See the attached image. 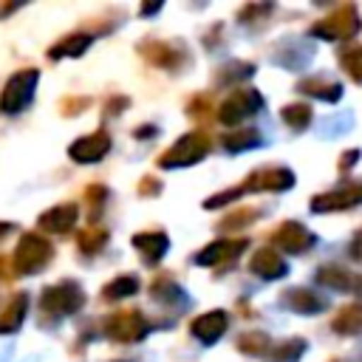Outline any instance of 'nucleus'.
<instances>
[{"mask_svg": "<svg viewBox=\"0 0 362 362\" xmlns=\"http://www.w3.org/2000/svg\"><path fill=\"white\" fill-rule=\"evenodd\" d=\"M139 291V280L133 277V274H119V277H113L105 288H102V294L107 297V300H122V297H130V294H136Z\"/></svg>", "mask_w": 362, "mask_h": 362, "instance_id": "4be33fe9", "label": "nucleus"}, {"mask_svg": "<svg viewBox=\"0 0 362 362\" xmlns=\"http://www.w3.org/2000/svg\"><path fill=\"white\" fill-rule=\"evenodd\" d=\"M283 122H286L291 130H303V127H308V122H311V107L303 105V102L286 105V107H283Z\"/></svg>", "mask_w": 362, "mask_h": 362, "instance_id": "a878e982", "label": "nucleus"}, {"mask_svg": "<svg viewBox=\"0 0 362 362\" xmlns=\"http://www.w3.org/2000/svg\"><path fill=\"white\" fill-rule=\"evenodd\" d=\"M317 283H322V286H328V288H348L354 280H351V274H348L345 269H339V266H322V269L317 272Z\"/></svg>", "mask_w": 362, "mask_h": 362, "instance_id": "cd10ccee", "label": "nucleus"}, {"mask_svg": "<svg viewBox=\"0 0 362 362\" xmlns=\"http://www.w3.org/2000/svg\"><path fill=\"white\" fill-rule=\"evenodd\" d=\"M238 348L243 354H249V356H260V354H269L272 351V339L266 334H260V331H252V334H243L238 339Z\"/></svg>", "mask_w": 362, "mask_h": 362, "instance_id": "393cba45", "label": "nucleus"}, {"mask_svg": "<svg viewBox=\"0 0 362 362\" xmlns=\"http://www.w3.org/2000/svg\"><path fill=\"white\" fill-rule=\"evenodd\" d=\"M286 305L300 311V314H317L325 308V300H320L314 291L308 288H288L286 291Z\"/></svg>", "mask_w": 362, "mask_h": 362, "instance_id": "a211bd4d", "label": "nucleus"}, {"mask_svg": "<svg viewBox=\"0 0 362 362\" xmlns=\"http://www.w3.org/2000/svg\"><path fill=\"white\" fill-rule=\"evenodd\" d=\"M331 328L337 334H359L362 331V303H348L337 311Z\"/></svg>", "mask_w": 362, "mask_h": 362, "instance_id": "f3484780", "label": "nucleus"}, {"mask_svg": "<svg viewBox=\"0 0 362 362\" xmlns=\"http://www.w3.org/2000/svg\"><path fill=\"white\" fill-rule=\"evenodd\" d=\"M303 351H305V342H303V339H288V342L272 348L269 356H272L274 362H297Z\"/></svg>", "mask_w": 362, "mask_h": 362, "instance_id": "c85d7f7f", "label": "nucleus"}, {"mask_svg": "<svg viewBox=\"0 0 362 362\" xmlns=\"http://www.w3.org/2000/svg\"><path fill=\"white\" fill-rule=\"evenodd\" d=\"M246 246H249V240H246V238H235V240H215V243H209L206 249H201V252L195 255V263H198V266H218V263L235 260Z\"/></svg>", "mask_w": 362, "mask_h": 362, "instance_id": "f8f14e48", "label": "nucleus"}, {"mask_svg": "<svg viewBox=\"0 0 362 362\" xmlns=\"http://www.w3.org/2000/svg\"><path fill=\"white\" fill-rule=\"evenodd\" d=\"M25 308H28V297H25V294H17V297L6 305V311L0 314V334L17 331L20 322H23V317H25Z\"/></svg>", "mask_w": 362, "mask_h": 362, "instance_id": "6ab92c4d", "label": "nucleus"}, {"mask_svg": "<svg viewBox=\"0 0 362 362\" xmlns=\"http://www.w3.org/2000/svg\"><path fill=\"white\" fill-rule=\"evenodd\" d=\"M297 90L311 93V96L325 99V102H337V99L342 96V85H337V82H325V79H303V82L297 85Z\"/></svg>", "mask_w": 362, "mask_h": 362, "instance_id": "aec40b11", "label": "nucleus"}, {"mask_svg": "<svg viewBox=\"0 0 362 362\" xmlns=\"http://www.w3.org/2000/svg\"><path fill=\"white\" fill-rule=\"evenodd\" d=\"M141 54L153 62V65H158V68H175L178 65V59H181V54L175 51V48H170V45H164V42H156V45H144L141 48Z\"/></svg>", "mask_w": 362, "mask_h": 362, "instance_id": "412c9836", "label": "nucleus"}, {"mask_svg": "<svg viewBox=\"0 0 362 362\" xmlns=\"http://www.w3.org/2000/svg\"><path fill=\"white\" fill-rule=\"evenodd\" d=\"M249 269H252L257 277H266V280H280V277L288 272L286 260H283L272 246L257 249V252L252 255V260H249Z\"/></svg>", "mask_w": 362, "mask_h": 362, "instance_id": "4468645a", "label": "nucleus"}, {"mask_svg": "<svg viewBox=\"0 0 362 362\" xmlns=\"http://www.w3.org/2000/svg\"><path fill=\"white\" fill-rule=\"evenodd\" d=\"M294 187V173L286 167H266V170H255L252 175H246L243 192H283Z\"/></svg>", "mask_w": 362, "mask_h": 362, "instance_id": "6e6552de", "label": "nucleus"}, {"mask_svg": "<svg viewBox=\"0 0 362 362\" xmlns=\"http://www.w3.org/2000/svg\"><path fill=\"white\" fill-rule=\"evenodd\" d=\"M107 150H110V136H107L105 130H96V133H90V136L76 139V141L68 147V156H71L74 161H79V164H93V161L105 158Z\"/></svg>", "mask_w": 362, "mask_h": 362, "instance_id": "9b49d317", "label": "nucleus"}, {"mask_svg": "<svg viewBox=\"0 0 362 362\" xmlns=\"http://www.w3.org/2000/svg\"><path fill=\"white\" fill-rule=\"evenodd\" d=\"M139 192H141V195H156V192H161V184H158L156 178H150V175H147V178H141Z\"/></svg>", "mask_w": 362, "mask_h": 362, "instance_id": "f704fd0d", "label": "nucleus"}, {"mask_svg": "<svg viewBox=\"0 0 362 362\" xmlns=\"http://www.w3.org/2000/svg\"><path fill=\"white\" fill-rule=\"evenodd\" d=\"M269 11H272V3H263V6H243V8L238 11V17H240L243 23H246V20L255 23L260 14H269Z\"/></svg>", "mask_w": 362, "mask_h": 362, "instance_id": "72a5a7b5", "label": "nucleus"}, {"mask_svg": "<svg viewBox=\"0 0 362 362\" xmlns=\"http://www.w3.org/2000/svg\"><path fill=\"white\" fill-rule=\"evenodd\" d=\"M229 68H232V71H221V74H218V82H223V79H226V82L246 79V76H252V71H255V68L246 65V62H235V65H229Z\"/></svg>", "mask_w": 362, "mask_h": 362, "instance_id": "473e14b6", "label": "nucleus"}, {"mask_svg": "<svg viewBox=\"0 0 362 362\" xmlns=\"http://www.w3.org/2000/svg\"><path fill=\"white\" fill-rule=\"evenodd\" d=\"M209 147H212L209 133H204V130H192V133L181 136L175 144H170V147L158 156V167H164V170H175V167L198 164V161L209 153Z\"/></svg>", "mask_w": 362, "mask_h": 362, "instance_id": "f257e3e1", "label": "nucleus"}, {"mask_svg": "<svg viewBox=\"0 0 362 362\" xmlns=\"http://www.w3.org/2000/svg\"><path fill=\"white\" fill-rule=\"evenodd\" d=\"M158 8H161V3H150V6L141 8V14H153V11H158Z\"/></svg>", "mask_w": 362, "mask_h": 362, "instance_id": "e433bc0d", "label": "nucleus"}, {"mask_svg": "<svg viewBox=\"0 0 362 362\" xmlns=\"http://www.w3.org/2000/svg\"><path fill=\"white\" fill-rule=\"evenodd\" d=\"M48 260H51V243L34 232L23 235V240L17 243V252H14V269L20 274H31V272H40Z\"/></svg>", "mask_w": 362, "mask_h": 362, "instance_id": "39448f33", "label": "nucleus"}, {"mask_svg": "<svg viewBox=\"0 0 362 362\" xmlns=\"http://www.w3.org/2000/svg\"><path fill=\"white\" fill-rule=\"evenodd\" d=\"M243 195V187H232V189H221V192H215V195H209L206 201H204V206L206 209H218V206H223V204H229V201H235V198H240Z\"/></svg>", "mask_w": 362, "mask_h": 362, "instance_id": "7c9ffc66", "label": "nucleus"}, {"mask_svg": "<svg viewBox=\"0 0 362 362\" xmlns=\"http://www.w3.org/2000/svg\"><path fill=\"white\" fill-rule=\"evenodd\" d=\"M76 243H79V249H82V252L93 255V252H99V249L107 243V232H105L102 226H88V229H82V232H79Z\"/></svg>", "mask_w": 362, "mask_h": 362, "instance_id": "bb28decb", "label": "nucleus"}, {"mask_svg": "<svg viewBox=\"0 0 362 362\" xmlns=\"http://www.w3.org/2000/svg\"><path fill=\"white\" fill-rule=\"evenodd\" d=\"M260 141V133L257 130H235V133H226L223 136V147L229 153H240V150H249Z\"/></svg>", "mask_w": 362, "mask_h": 362, "instance_id": "b1692460", "label": "nucleus"}, {"mask_svg": "<svg viewBox=\"0 0 362 362\" xmlns=\"http://www.w3.org/2000/svg\"><path fill=\"white\" fill-rule=\"evenodd\" d=\"M356 204H362V184H351V187L331 189V192H322V195L311 198L314 212H339V209H351Z\"/></svg>", "mask_w": 362, "mask_h": 362, "instance_id": "9d476101", "label": "nucleus"}, {"mask_svg": "<svg viewBox=\"0 0 362 362\" xmlns=\"http://www.w3.org/2000/svg\"><path fill=\"white\" fill-rule=\"evenodd\" d=\"M37 76H40V74H37L34 68L17 71V74L6 82V90L0 93V113H17V110H23V107L31 102Z\"/></svg>", "mask_w": 362, "mask_h": 362, "instance_id": "7ed1b4c3", "label": "nucleus"}, {"mask_svg": "<svg viewBox=\"0 0 362 362\" xmlns=\"http://www.w3.org/2000/svg\"><path fill=\"white\" fill-rule=\"evenodd\" d=\"M6 232H8V223H0V238H3Z\"/></svg>", "mask_w": 362, "mask_h": 362, "instance_id": "58836bf2", "label": "nucleus"}, {"mask_svg": "<svg viewBox=\"0 0 362 362\" xmlns=\"http://www.w3.org/2000/svg\"><path fill=\"white\" fill-rule=\"evenodd\" d=\"M342 68H345V74H348L356 85H362V45L342 54Z\"/></svg>", "mask_w": 362, "mask_h": 362, "instance_id": "c756f323", "label": "nucleus"}, {"mask_svg": "<svg viewBox=\"0 0 362 362\" xmlns=\"http://www.w3.org/2000/svg\"><path fill=\"white\" fill-rule=\"evenodd\" d=\"M314 232H308L303 223H297V221H286V223H280V229L272 235V246H277V249H283V252H291V255H300V252H305V249H311L314 246Z\"/></svg>", "mask_w": 362, "mask_h": 362, "instance_id": "1a4fd4ad", "label": "nucleus"}, {"mask_svg": "<svg viewBox=\"0 0 362 362\" xmlns=\"http://www.w3.org/2000/svg\"><path fill=\"white\" fill-rule=\"evenodd\" d=\"M85 303L82 288L74 280H62L57 286H48L42 291V308L51 314H74Z\"/></svg>", "mask_w": 362, "mask_h": 362, "instance_id": "0eeeda50", "label": "nucleus"}, {"mask_svg": "<svg viewBox=\"0 0 362 362\" xmlns=\"http://www.w3.org/2000/svg\"><path fill=\"white\" fill-rule=\"evenodd\" d=\"M260 107H263L260 93L252 90V88H240V90H232V93L221 102V107H218V122H221V124H238V122H243L246 116H255Z\"/></svg>", "mask_w": 362, "mask_h": 362, "instance_id": "20e7f679", "label": "nucleus"}, {"mask_svg": "<svg viewBox=\"0 0 362 362\" xmlns=\"http://www.w3.org/2000/svg\"><path fill=\"white\" fill-rule=\"evenodd\" d=\"M88 45H90V37H88V34H71V37H65L57 48H51V57H54V59H59V57H79Z\"/></svg>", "mask_w": 362, "mask_h": 362, "instance_id": "5701e85b", "label": "nucleus"}, {"mask_svg": "<svg viewBox=\"0 0 362 362\" xmlns=\"http://www.w3.org/2000/svg\"><path fill=\"white\" fill-rule=\"evenodd\" d=\"M226 325H229L226 311L215 308V311H206V314L195 317V320L189 322V334H192L195 339H201V342H206V345H209V342L221 339V334L226 331Z\"/></svg>", "mask_w": 362, "mask_h": 362, "instance_id": "ddd939ff", "label": "nucleus"}, {"mask_svg": "<svg viewBox=\"0 0 362 362\" xmlns=\"http://www.w3.org/2000/svg\"><path fill=\"white\" fill-rule=\"evenodd\" d=\"M133 246L139 249V255H141L147 263H153V260H161V257H164V252H167V246H170V238H167L164 232H158V229H153V232H139V235H133Z\"/></svg>", "mask_w": 362, "mask_h": 362, "instance_id": "2eb2a0df", "label": "nucleus"}, {"mask_svg": "<svg viewBox=\"0 0 362 362\" xmlns=\"http://www.w3.org/2000/svg\"><path fill=\"white\" fill-rule=\"evenodd\" d=\"M257 215H260L257 209H238V212L226 215V218L221 221V226H249V223H252Z\"/></svg>", "mask_w": 362, "mask_h": 362, "instance_id": "2f4dec72", "label": "nucleus"}, {"mask_svg": "<svg viewBox=\"0 0 362 362\" xmlns=\"http://www.w3.org/2000/svg\"><path fill=\"white\" fill-rule=\"evenodd\" d=\"M76 215H79L76 204H59V206L40 215V226L48 232H68L76 223Z\"/></svg>", "mask_w": 362, "mask_h": 362, "instance_id": "dca6fc26", "label": "nucleus"}, {"mask_svg": "<svg viewBox=\"0 0 362 362\" xmlns=\"http://www.w3.org/2000/svg\"><path fill=\"white\" fill-rule=\"evenodd\" d=\"M356 158H359V150H348V153H342L339 170H348V167H354V164H356Z\"/></svg>", "mask_w": 362, "mask_h": 362, "instance_id": "c9c22d12", "label": "nucleus"}, {"mask_svg": "<svg viewBox=\"0 0 362 362\" xmlns=\"http://www.w3.org/2000/svg\"><path fill=\"white\" fill-rule=\"evenodd\" d=\"M153 130H156V127H139L136 136H139V139H147V133H153Z\"/></svg>", "mask_w": 362, "mask_h": 362, "instance_id": "4c0bfd02", "label": "nucleus"}, {"mask_svg": "<svg viewBox=\"0 0 362 362\" xmlns=\"http://www.w3.org/2000/svg\"><path fill=\"white\" fill-rule=\"evenodd\" d=\"M147 331H150V322L144 320L141 311H119L105 320V334L113 342H139L147 337Z\"/></svg>", "mask_w": 362, "mask_h": 362, "instance_id": "423d86ee", "label": "nucleus"}, {"mask_svg": "<svg viewBox=\"0 0 362 362\" xmlns=\"http://www.w3.org/2000/svg\"><path fill=\"white\" fill-rule=\"evenodd\" d=\"M362 28L359 11L356 6H339L337 11H331L328 17H322L317 25H311V34L320 40H348Z\"/></svg>", "mask_w": 362, "mask_h": 362, "instance_id": "f03ea898", "label": "nucleus"}]
</instances>
